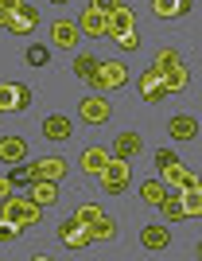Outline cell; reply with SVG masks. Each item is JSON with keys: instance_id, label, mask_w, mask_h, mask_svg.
<instances>
[{"instance_id": "37", "label": "cell", "mask_w": 202, "mask_h": 261, "mask_svg": "<svg viewBox=\"0 0 202 261\" xmlns=\"http://www.w3.org/2000/svg\"><path fill=\"white\" fill-rule=\"evenodd\" d=\"M20 4H23V0H0V8H4V12H16Z\"/></svg>"}, {"instance_id": "6", "label": "cell", "mask_w": 202, "mask_h": 261, "mask_svg": "<svg viewBox=\"0 0 202 261\" xmlns=\"http://www.w3.org/2000/svg\"><path fill=\"white\" fill-rule=\"evenodd\" d=\"M160 175H163V179H160L163 187H202V184H198V175H194L191 168H183V160L163 164V168H160Z\"/></svg>"}, {"instance_id": "38", "label": "cell", "mask_w": 202, "mask_h": 261, "mask_svg": "<svg viewBox=\"0 0 202 261\" xmlns=\"http://www.w3.org/2000/svg\"><path fill=\"white\" fill-rule=\"evenodd\" d=\"M4 20H8V12H4V8H0V28H4Z\"/></svg>"}, {"instance_id": "2", "label": "cell", "mask_w": 202, "mask_h": 261, "mask_svg": "<svg viewBox=\"0 0 202 261\" xmlns=\"http://www.w3.org/2000/svg\"><path fill=\"white\" fill-rule=\"evenodd\" d=\"M128 82V66L121 59H97L94 74H90V86L94 90H121Z\"/></svg>"}, {"instance_id": "10", "label": "cell", "mask_w": 202, "mask_h": 261, "mask_svg": "<svg viewBox=\"0 0 202 261\" xmlns=\"http://www.w3.org/2000/svg\"><path fill=\"white\" fill-rule=\"evenodd\" d=\"M70 133H74V121L63 117V113H54V117L43 121V137H47V141H54V144L70 141Z\"/></svg>"}, {"instance_id": "25", "label": "cell", "mask_w": 202, "mask_h": 261, "mask_svg": "<svg viewBox=\"0 0 202 261\" xmlns=\"http://www.w3.org/2000/svg\"><path fill=\"white\" fill-rule=\"evenodd\" d=\"M16 109V82H0V113Z\"/></svg>"}, {"instance_id": "31", "label": "cell", "mask_w": 202, "mask_h": 261, "mask_svg": "<svg viewBox=\"0 0 202 261\" xmlns=\"http://www.w3.org/2000/svg\"><path fill=\"white\" fill-rule=\"evenodd\" d=\"M167 94H171V90L163 86V82H160V86H148V90H140V98H144V101H163Z\"/></svg>"}, {"instance_id": "14", "label": "cell", "mask_w": 202, "mask_h": 261, "mask_svg": "<svg viewBox=\"0 0 202 261\" xmlns=\"http://www.w3.org/2000/svg\"><path fill=\"white\" fill-rule=\"evenodd\" d=\"M128 28H136V16H132V8H113L105 16V35H121V32H128Z\"/></svg>"}, {"instance_id": "26", "label": "cell", "mask_w": 202, "mask_h": 261, "mask_svg": "<svg viewBox=\"0 0 202 261\" xmlns=\"http://www.w3.org/2000/svg\"><path fill=\"white\" fill-rule=\"evenodd\" d=\"M94 66H97V55H78V59H74V74L78 78H90V74H94Z\"/></svg>"}, {"instance_id": "3", "label": "cell", "mask_w": 202, "mask_h": 261, "mask_svg": "<svg viewBox=\"0 0 202 261\" xmlns=\"http://www.w3.org/2000/svg\"><path fill=\"white\" fill-rule=\"evenodd\" d=\"M97 179H101V187H105L109 195H121L128 184H132V172H128V160L125 156H113L109 152V160H105V168L97 172Z\"/></svg>"}, {"instance_id": "4", "label": "cell", "mask_w": 202, "mask_h": 261, "mask_svg": "<svg viewBox=\"0 0 202 261\" xmlns=\"http://www.w3.org/2000/svg\"><path fill=\"white\" fill-rule=\"evenodd\" d=\"M59 242H63L66 250H85V246H94V238H90V226H85L78 215H70V218H63L59 222Z\"/></svg>"}, {"instance_id": "34", "label": "cell", "mask_w": 202, "mask_h": 261, "mask_svg": "<svg viewBox=\"0 0 202 261\" xmlns=\"http://www.w3.org/2000/svg\"><path fill=\"white\" fill-rule=\"evenodd\" d=\"M121 4H125V0H90V8H97L101 16H109V12L121 8Z\"/></svg>"}, {"instance_id": "7", "label": "cell", "mask_w": 202, "mask_h": 261, "mask_svg": "<svg viewBox=\"0 0 202 261\" xmlns=\"http://www.w3.org/2000/svg\"><path fill=\"white\" fill-rule=\"evenodd\" d=\"M39 23V8L35 4H20L16 12H8V20H4V28H8L12 35H27Z\"/></svg>"}, {"instance_id": "1", "label": "cell", "mask_w": 202, "mask_h": 261, "mask_svg": "<svg viewBox=\"0 0 202 261\" xmlns=\"http://www.w3.org/2000/svg\"><path fill=\"white\" fill-rule=\"evenodd\" d=\"M0 218H8V222H16V226H35L43 218V207L39 203H32V199H20L16 191H12L8 199H0Z\"/></svg>"}, {"instance_id": "28", "label": "cell", "mask_w": 202, "mask_h": 261, "mask_svg": "<svg viewBox=\"0 0 202 261\" xmlns=\"http://www.w3.org/2000/svg\"><path fill=\"white\" fill-rule=\"evenodd\" d=\"M160 82H163V70H160L156 63L140 70V90H148V86H160Z\"/></svg>"}, {"instance_id": "27", "label": "cell", "mask_w": 202, "mask_h": 261, "mask_svg": "<svg viewBox=\"0 0 202 261\" xmlns=\"http://www.w3.org/2000/svg\"><path fill=\"white\" fill-rule=\"evenodd\" d=\"M113 39H117V47H121V51H136V47H140V32H136V28H128V32H121V35H113Z\"/></svg>"}, {"instance_id": "20", "label": "cell", "mask_w": 202, "mask_h": 261, "mask_svg": "<svg viewBox=\"0 0 202 261\" xmlns=\"http://www.w3.org/2000/svg\"><path fill=\"white\" fill-rule=\"evenodd\" d=\"M90 238H94V242H113V238H117V222H113L109 215L94 218V222H90Z\"/></svg>"}, {"instance_id": "19", "label": "cell", "mask_w": 202, "mask_h": 261, "mask_svg": "<svg viewBox=\"0 0 202 261\" xmlns=\"http://www.w3.org/2000/svg\"><path fill=\"white\" fill-rule=\"evenodd\" d=\"M194 0H152V12L156 16H163V20H171V16H191Z\"/></svg>"}, {"instance_id": "29", "label": "cell", "mask_w": 202, "mask_h": 261, "mask_svg": "<svg viewBox=\"0 0 202 261\" xmlns=\"http://www.w3.org/2000/svg\"><path fill=\"white\" fill-rule=\"evenodd\" d=\"M27 63H32V66H47V63H51V51H47L43 43L27 47Z\"/></svg>"}, {"instance_id": "16", "label": "cell", "mask_w": 202, "mask_h": 261, "mask_svg": "<svg viewBox=\"0 0 202 261\" xmlns=\"http://www.w3.org/2000/svg\"><path fill=\"white\" fill-rule=\"evenodd\" d=\"M187 82H191V70L175 59V63H167L163 66V86L171 90V94H179V90H187Z\"/></svg>"}, {"instance_id": "23", "label": "cell", "mask_w": 202, "mask_h": 261, "mask_svg": "<svg viewBox=\"0 0 202 261\" xmlns=\"http://www.w3.org/2000/svg\"><path fill=\"white\" fill-rule=\"evenodd\" d=\"M163 195H167V187H163L160 179H144V184H140V199H144L148 207H160Z\"/></svg>"}, {"instance_id": "18", "label": "cell", "mask_w": 202, "mask_h": 261, "mask_svg": "<svg viewBox=\"0 0 202 261\" xmlns=\"http://www.w3.org/2000/svg\"><path fill=\"white\" fill-rule=\"evenodd\" d=\"M27 156V141L23 137H0V160L4 164H20Z\"/></svg>"}, {"instance_id": "17", "label": "cell", "mask_w": 202, "mask_h": 261, "mask_svg": "<svg viewBox=\"0 0 202 261\" xmlns=\"http://www.w3.org/2000/svg\"><path fill=\"white\" fill-rule=\"evenodd\" d=\"M78 32L90 35V39H101V35H105V16L97 8H85L82 16H78Z\"/></svg>"}, {"instance_id": "15", "label": "cell", "mask_w": 202, "mask_h": 261, "mask_svg": "<svg viewBox=\"0 0 202 261\" xmlns=\"http://www.w3.org/2000/svg\"><path fill=\"white\" fill-rule=\"evenodd\" d=\"M32 203H39V207H51V203H59V184H54V179H32Z\"/></svg>"}, {"instance_id": "33", "label": "cell", "mask_w": 202, "mask_h": 261, "mask_svg": "<svg viewBox=\"0 0 202 261\" xmlns=\"http://www.w3.org/2000/svg\"><path fill=\"white\" fill-rule=\"evenodd\" d=\"M16 234H20V226L8 222V218H0V242H16Z\"/></svg>"}, {"instance_id": "8", "label": "cell", "mask_w": 202, "mask_h": 261, "mask_svg": "<svg viewBox=\"0 0 202 261\" xmlns=\"http://www.w3.org/2000/svg\"><path fill=\"white\" fill-rule=\"evenodd\" d=\"M66 168H70V164H66L63 156H47V160H32V164H27L32 179H54V184L66 175Z\"/></svg>"}, {"instance_id": "36", "label": "cell", "mask_w": 202, "mask_h": 261, "mask_svg": "<svg viewBox=\"0 0 202 261\" xmlns=\"http://www.w3.org/2000/svg\"><path fill=\"white\" fill-rule=\"evenodd\" d=\"M12 195V184H8V175H0V199H8Z\"/></svg>"}, {"instance_id": "30", "label": "cell", "mask_w": 202, "mask_h": 261, "mask_svg": "<svg viewBox=\"0 0 202 261\" xmlns=\"http://www.w3.org/2000/svg\"><path fill=\"white\" fill-rule=\"evenodd\" d=\"M74 215H78V218H82L85 226H90V222H94V218H101V215H105V211L97 207V203H82V207H78V211H74Z\"/></svg>"}, {"instance_id": "39", "label": "cell", "mask_w": 202, "mask_h": 261, "mask_svg": "<svg viewBox=\"0 0 202 261\" xmlns=\"http://www.w3.org/2000/svg\"><path fill=\"white\" fill-rule=\"evenodd\" d=\"M51 4H66V0H51Z\"/></svg>"}, {"instance_id": "11", "label": "cell", "mask_w": 202, "mask_h": 261, "mask_svg": "<svg viewBox=\"0 0 202 261\" xmlns=\"http://www.w3.org/2000/svg\"><path fill=\"white\" fill-rule=\"evenodd\" d=\"M167 133H171V141H194L198 137V121L191 117V113H179V117H171L167 121Z\"/></svg>"}, {"instance_id": "5", "label": "cell", "mask_w": 202, "mask_h": 261, "mask_svg": "<svg viewBox=\"0 0 202 261\" xmlns=\"http://www.w3.org/2000/svg\"><path fill=\"white\" fill-rule=\"evenodd\" d=\"M78 117L85 121V125H105L109 117H113V109H109V98L97 90V94H85L82 101H78Z\"/></svg>"}, {"instance_id": "24", "label": "cell", "mask_w": 202, "mask_h": 261, "mask_svg": "<svg viewBox=\"0 0 202 261\" xmlns=\"http://www.w3.org/2000/svg\"><path fill=\"white\" fill-rule=\"evenodd\" d=\"M8 184H12V191H20V187H27L32 184V172H27V164H8Z\"/></svg>"}, {"instance_id": "12", "label": "cell", "mask_w": 202, "mask_h": 261, "mask_svg": "<svg viewBox=\"0 0 202 261\" xmlns=\"http://www.w3.org/2000/svg\"><path fill=\"white\" fill-rule=\"evenodd\" d=\"M140 246H144V250H152V253L167 250V246H171V234H167V226H160V222L144 226V230H140Z\"/></svg>"}, {"instance_id": "13", "label": "cell", "mask_w": 202, "mask_h": 261, "mask_svg": "<svg viewBox=\"0 0 202 261\" xmlns=\"http://www.w3.org/2000/svg\"><path fill=\"white\" fill-rule=\"evenodd\" d=\"M105 160H109V148H101V144H90V148L78 156V168H82L85 175H97L101 168H105Z\"/></svg>"}, {"instance_id": "9", "label": "cell", "mask_w": 202, "mask_h": 261, "mask_svg": "<svg viewBox=\"0 0 202 261\" xmlns=\"http://www.w3.org/2000/svg\"><path fill=\"white\" fill-rule=\"evenodd\" d=\"M78 20H54L51 23V39L54 47H63V51H70V47H78Z\"/></svg>"}, {"instance_id": "22", "label": "cell", "mask_w": 202, "mask_h": 261, "mask_svg": "<svg viewBox=\"0 0 202 261\" xmlns=\"http://www.w3.org/2000/svg\"><path fill=\"white\" fill-rule=\"evenodd\" d=\"M179 199H183V211H187V218H198V215H202V187H183Z\"/></svg>"}, {"instance_id": "21", "label": "cell", "mask_w": 202, "mask_h": 261, "mask_svg": "<svg viewBox=\"0 0 202 261\" xmlns=\"http://www.w3.org/2000/svg\"><path fill=\"white\" fill-rule=\"evenodd\" d=\"M140 152V133H117V141H113V156H136Z\"/></svg>"}, {"instance_id": "35", "label": "cell", "mask_w": 202, "mask_h": 261, "mask_svg": "<svg viewBox=\"0 0 202 261\" xmlns=\"http://www.w3.org/2000/svg\"><path fill=\"white\" fill-rule=\"evenodd\" d=\"M171 160H179V152H171V148H163V152H156V164H160V168H163V164H171Z\"/></svg>"}, {"instance_id": "32", "label": "cell", "mask_w": 202, "mask_h": 261, "mask_svg": "<svg viewBox=\"0 0 202 261\" xmlns=\"http://www.w3.org/2000/svg\"><path fill=\"white\" fill-rule=\"evenodd\" d=\"M16 109H20V113H23V109H32V90L20 86V82H16Z\"/></svg>"}]
</instances>
